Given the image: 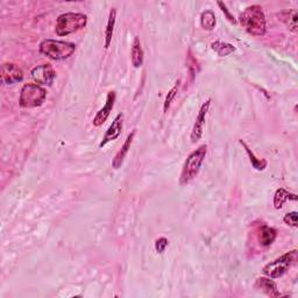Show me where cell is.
<instances>
[{"label": "cell", "instance_id": "5b68a950", "mask_svg": "<svg viewBox=\"0 0 298 298\" xmlns=\"http://www.w3.org/2000/svg\"><path fill=\"white\" fill-rule=\"evenodd\" d=\"M47 98V91L41 85L26 84L20 92V106L24 108L38 107L45 103Z\"/></svg>", "mask_w": 298, "mask_h": 298}, {"label": "cell", "instance_id": "52a82bcc", "mask_svg": "<svg viewBox=\"0 0 298 298\" xmlns=\"http://www.w3.org/2000/svg\"><path fill=\"white\" fill-rule=\"evenodd\" d=\"M30 75L37 85H48V87H52L56 78V71L50 64L37 65L36 68L33 69Z\"/></svg>", "mask_w": 298, "mask_h": 298}, {"label": "cell", "instance_id": "3957f363", "mask_svg": "<svg viewBox=\"0 0 298 298\" xmlns=\"http://www.w3.org/2000/svg\"><path fill=\"white\" fill-rule=\"evenodd\" d=\"M76 50V46L71 42L52 40L47 38L40 44V53L54 61L69 59Z\"/></svg>", "mask_w": 298, "mask_h": 298}, {"label": "cell", "instance_id": "30bf717a", "mask_svg": "<svg viewBox=\"0 0 298 298\" xmlns=\"http://www.w3.org/2000/svg\"><path fill=\"white\" fill-rule=\"evenodd\" d=\"M122 126H123V114L119 113L117 117L114 118L113 121H112L110 127L107 129L105 135H104L103 141L100 142V145H99L100 148L105 147L108 142L113 141L117 138H119V135L121 134Z\"/></svg>", "mask_w": 298, "mask_h": 298}, {"label": "cell", "instance_id": "d4e9b609", "mask_svg": "<svg viewBox=\"0 0 298 298\" xmlns=\"http://www.w3.org/2000/svg\"><path fill=\"white\" fill-rule=\"evenodd\" d=\"M218 6L220 7V9H222L223 12L226 14V17H227L228 20H230L231 22H233V24H237V21L234 20V17H233V15H232L230 12H228V10H227V7H226L225 4L222 3V2H218Z\"/></svg>", "mask_w": 298, "mask_h": 298}, {"label": "cell", "instance_id": "603a6c76", "mask_svg": "<svg viewBox=\"0 0 298 298\" xmlns=\"http://www.w3.org/2000/svg\"><path fill=\"white\" fill-rule=\"evenodd\" d=\"M283 222L286 224V225L292 226V227H297V212H290V214H286L283 218Z\"/></svg>", "mask_w": 298, "mask_h": 298}, {"label": "cell", "instance_id": "8fae6325", "mask_svg": "<svg viewBox=\"0 0 298 298\" xmlns=\"http://www.w3.org/2000/svg\"><path fill=\"white\" fill-rule=\"evenodd\" d=\"M115 98H117V95H115V91H110L107 94V98H106V103L105 105H104L103 108H100V110L97 112L96 117L94 118V125L96 127H99L102 126L104 122L106 121L108 115L111 114L112 110H113L114 107V103H115Z\"/></svg>", "mask_w": 298, "mask_h": 298}, {"label": "cell", "instance_id": "6da1fadb", "mask_svg": "<svg viewBox=\"0 0 298 298\" xmlns=\"http://www.w3.org/2000/svg\"><path fill=\"white\" fill-rule=\"evenodd\" d=\"M240 24L247 33L254 36H263L266 34L267 22L263 9L259 5L247 7L240 15Z\"/></svg>", "mask_w": 298, "mask_h": 298}, {"label": "cell", "instance_id": "7402d4cb", "mask_svg": "<svg viewBox=\"0 0 298 298\" xmlns=\"http://www.w3.org/2000/svg\"><path fill=\"white\" fill-rule=\"evenodd\" d=\"M180 83H181V80L179 79V80H177V82L175 83V85H174V87L172 88V90H170V91L168 92L167 97H165L164 106H163V111L165 112V113H167V112H168L169 107H170V104H172V102L174 100V98H175L176 95H177V92H179Z\"/></svg>", "mask_w": 298, "mask_h": 298}, {"label": "cell", "instance_id": "4fadbf2b", "mask_svg": "<svg viewBox=\"0 0 298 298\" xmlns=\"http://www.w3.org/2000/svg\"><path fill=\"white\" fill-rule=\"evenodd\" d=\"M255 288L260 289L261 291H263L266 295H268L270 297H278L280 293L277 291V286L276 283L270 278H266V277H259L257 282H255Z\"/></svg>", "mask_w": 298, "mask_h": 298}, {"label": "cell", "instance_id": "8992f818", "mask_svg": "<svg viewBox=\"0 0 298 298\" xmlns=\"http://www.w3.org/2000/svg\"><path fill=\"white\" fill-rule=\"evenodd\" d=\"M297 259V250H291L289 253H285L281 258L276 259L273 262H270L263 268V274L270 278H278L286 273L293 262Z\"/></svg>", "mask_w": 298, "mask_h": 298}, {"label": "cell", "instance_id": "ba28073f", "mask_svg": "<svg viewBox=\"0 0 298 298\" xmlns=\"http://www.w3.org/2000/svg\"><path fill=\"white\" fill-rule=\"evenodd\" d=\"M0 78H2V83L5 85L19 83L24 79V71L17 64L4 63L2 65V71H0Z\"/></svg>", "mask_w": 298, "mask_h": 298}, {"label": "cell", "instance_id": "5bb4252c", "mask_svg": "<svg viewBox=\"0 0 298 298\" xmlns=\"http://www.w3.org/2000/svg\"><path fill=\"white\" fill-rule=\"evenodd\" d=\"M132 64L134 68H140L143 64V59H145V54H143V49L140 42V38L138 36L134 37L133 44H132Z\"/></svg>", "mask_w": 298, "mask_h": 298}, {"label": "cell", "instance_id": "cb8c5ba5", "mask_svg": "<svg viewBox=\"0 0 298 298\" xmlns=\"http://www.w3.org/2000/svg\"><path fill=\"white\" fill-rule=\"evenodd\" d=\"M168 243H169L168 239H165V238L157 239L156 242H155V249L157 250V253H160V254L164 253L165 248L168 247Z\"/></svg>", "mask_w": 298, "mask_h": 298}, {"label": "cell", "instance_id": "ac0fdd59", "mask_svg": "<svg viewBox=\"0 0 298 298\" xmlns=\"http://www.w3.org/2000/svg\"><path fill=\"white\" fill-rule=\"evenodd\" d=\"M211 48L222 57L230 55V54H232L235 50L234 46L226 44V42H223V41H216L214 42V44H211Z\"/></svg>", "mask_w": 298, "mask_h": 298}, {"label": "cell", "instance_id": "44dd1931", "mask_svg": "<svg viewBox=\"0 0 298 298\" xmlns=\"http://www.w3.org/2000/svg\"><path fill=\"white\" fill-rule=\"evenodd\" d=\"M297 18L296 10H290L289 12L284 13V21L288 25L289 29L293 33L297 32Z\"/></svg>", "mask_w": 298, "mask_h": 298}, {"label": "cell", "instance_id": "7c38bea8", "mask_svg": "<svg viewBox=\"0 0 298 298\" xmlns=\"http://www.w3.org/2000/svg\"><path fill=\"white\" fill-rule=\"evenodd\" d=\"M134 135H135V131H133L132 133L127 135L126 140H125V142H123V145L121 146V148H120L119 152L115 154L113 161H112V167H113L114 169H119L122 165L123 161H125V157L127 156V154H129L130 149H131V145H132V142H133Z\"/></svg>", "mask_w": 298, "mask_h": 298}, {"label": "cell", "instance_id": "2e32d148", "mask_svg": "<svg viewBox=\"0 0 298 298\" xmlns=\"http://www.w3.org/2000/svg\"><path fill=\"white\" fill-rule=\"evenodd\" d=\"M115 19H117V10L113 7V9H111L110 11V15H108V20L105 29V49L110 47L112 42V37H113V32L115 27Z\"/></svg>", "mask_w": 298, "mask_h": 298}, {"label": "cell", "instance_id": "ffe728a7", "mask_svg": "<svg viewBox=\"0 0 298 298\" xmlns=\"http://www.w3.org/2000/svg\"><path fill=\"white\" fill-rule=\"evenodd\" d=\"M240 143H241V145L245 147V149H246V153L248 154V156H249V160H250V162H251V165H253V167L257 169V170H263L265 169L266 167H267V162L265 161V160H259V158H257V156L254 155V153L251 152L250 150V148L248 146H247V143L245 142V141H242V140H240Z\"/></svg>", "mask_w": 298, "mask_h": 298}, {"label": "cell", "instance_id": "7a4b0ae2", "mask_svg": "<svg viewBox=\"0 0 298 298\" xmlns=\"http://www.w3.org/2000/svg\"><path fill=\"white\" fill-rule=\"evenodd\" d=\"M207 153V146L202 145L190 154L188 156L187 160L184 162L183 169H182V174L180 177V184L181 185H187L198 175L199 169L202 167L204 158L206 156Z\"/></svg>", "mask_w": 298, "mask_h": 298}, {"label": "cell", "instance_id": "d6986e66", "mask_svg": "<svg viewBox=\"0 0 298 298\" xmlns=\"http://www.w3.org/2000/svg\"><path fill=\"white\" fill-rule=\"evenodd\" d=\"M200 25L204 29L206 30H212L217 25L216 15L212 11H205L200 15Z\"/></svg>", "mask_w": 298, "mask_h": 298}, {"label": "cell", "instance_id": "9c48e42d", "mask_svg": "<svg viewBox=\"0 0 298 298\" xmlns=\"http://www.w3.org/2000/svg\"><path fill=\"white\" fill-rule=\"evenodd\" d=\"M211 105V99H207L205 102L202 107L199 108L198 115H197L195 125H193V129L191 132V141L195 143L202 138L203 135V131H204V126H205V119H206V114L208 112V108H210Z\"/></svg>", "mask_w": 298, "mask_h": 298}, {"label": "cell", "instance_id": "e0dca14e", "mask_svg": "<svg viewBox=\"0 0 298 298\" xmlns=\"http://www.w3.org/2000/svg\"><path fill=\"white\" fill-rule=\"evenodd\" d=\"M288 199H292V200H296L297 199V196L293 195V193H290L285 190V189H278V190L275 192V196H274V205H275V208H281L283 206V204L286 202Z\"/></svg>", "mask_w": 298, "mask_h": 298}, {"label": "cell", "instance_id": "277c9868", "mask_svg": "<svg viewBox=\"0 0 298 298\" xmlns=\"http://www.w3.org/2000/svg\"><path fill=\"white\" fill-rule=\"evenodd\" d=\"M88 24V17L82 13H64L57 18L55 30L59 36H67L83 29Z\"/></svg>", "mask_w": 298, "mask_h": 298}, {"label": "cell", "instance_id": "9a60e30c", "mask_svg": "<svg viewBox=\"0 0 298 298\" xmlns=\"http://www.w3.org/2000/svg\"><path fill=\"white\" fill-rule=\"evenodd\" d=\"M277 232L275 228L269 227L267 225H262L260 228V234H259V240H260L261 246L268 247L272 245L276 239Z\"/></svg>", "mask_w": 298, "mask_h": 298}]
</instances>
